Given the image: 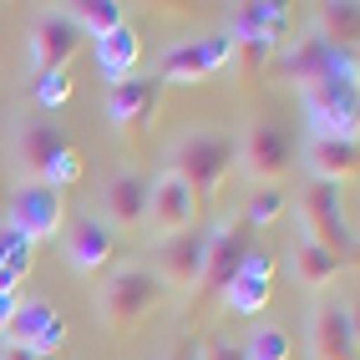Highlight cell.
<instances>
[{
	"instance_id": "4316f807",
	"label": "cell",
	"mask_w": 360,
	"mask_h": 360,
	"mask_svg": "<svg viewBox=\"0 0 360 360\" xmlns=\"http://www.w3.org/2000/svg\"><path fill=\"white\" fill-rule=\"evenodd\" d=\"M238 345H244V360H290V355H295L290 330L274 325V320H269V325L254 320V325H249V335H244Z\"/></svg>"
},
{
	"instance_id": "cb8c5ba5",
	"label": "cell",
	"mask_w": 360,
	"mask_h": 360,
	"mask_svg": "<svg viewBox=\"0 0 360 360\" xmlns=\"http://www.w3.org/2000/svg\"><path fill=\"white\" fill-rule=\"evenodd\" d=\"M56 11H61L82 36H91V41H102L107 31L127 26V6H117V0H71V6H56Z\"/></svg>"
},
{
	"instance_id": "5bb4252c",
	"label": "cell",
	"mask_w": 360,
	"mask_h": 360,
	"mask_svg": "<svg viewBox=\"0 0 360 360\" xmlns=\"http://www.w3.org/2000/svg\"><path fill=\"white\" fill-rule=\"evenodd\" d=\"M158 102H162L158 77H142L137 71L132 82H117V86L102 91V117H107V127L117 137H132V132H142L158 117Z\"/></svg>"
},
{
	"instance_id": "4dcf8cb0",
	"label": "cell",
	"mask_w": 360,
	"mask_h": 360,
	"mask_svg": "<svg viewBox=\"0 0 360 360\" xmlns=\"http://www.w3.org/2000/svg\"><path fill=\"white\" fill-rule=\"evenodd\" d=\"M31 264H36V244H31V238H20L15 229L0 224V269H11V274L26 279Z\"/></svg>"
},
{
	"instance_id": "d4e9b609",
	"label": "cell",
	"mask_w": 360,
	"mask_h": 360,
	"mask_svg": "<svg viewBox=\"0 0 360 360\" xmlns=\"http://www.w3.org/2000/svg\"><path fill=\"white\" fill-rule=\"evenodd\" d=\"M360 6L355 0H330V6L315 11V31L330 41V46H340V51H355V26H360Z\"/></svg>"
},
{
	"instance_id": "9a60e30c",
	"label": "cell",
	"mask_w": 360,
	"mask_h": 360,
	"mask_svg": "<svg viewBox=\"0 0 360 360\" xmlns=\"http://www.w3.org/2000/svg\"><path fill=\"white\" fill-rule=\"evenodd\" d=\"M61 148H66V137H61L56 122H46V117H26V122H15L11 127V142H6L11 167H15V183H41L46 167H51V158Z\"/></svg>"
},
{
	"instance_id": "d6986e66",
	"label": "cell",
	"mask_w": 360,
	"mask_h": 360,
	"mask_svg": "<svg viewBox=\"0 0 360 360\" xmlns=\"http://www.w3.org/2000/svg\"><path fill=\"white\" fill-rule=\"evenodd\" d=\"M360 173V142L355 137H304V178L345 188Z\"/></svg>"
},
{
	"instance_id": "7a4b0ae2",
	"label": "cell",
	"mask_w": 360,
	"mask_h": 360,
	"mask_svg": "<svg viewBox=\"0 0 360 360\" xmlns=\"http://www.w3.org/2000/svg\"><path fill=\"white\" fill-rule=\"evenodd\" d=\"M162 300H167V290L158 284L148 264H112L97 284V295H91V309H97V325L107 335H127L153 309H162Z\"/></svg>"
},
{
	"instance_id": "2e32d148",
	"label": "cell",
	"mask_w": 360,
	"mask_h": 360,
	"mask_svg": "<svg viewBox=\"0 0 360 360\" xmlns=\"http://www.w3.org/2000/svg\"><path fill=\"white\" fill-rule=\"evenodd\" d=\"M148 269L158 274V284L167 295H193L198 279H203V229L158 238V254H153Z\"/></svg>"
},
{
	"instance_id": "4fadbf2b",
	"label": "cell",
	"mask_w": 360,
	"mask_h": 360,
	"mask_svg": "<svg viewBox=\"0 0 360 360\" xmlns=\"http://www.w3.org/2000/svg\"><path fill=\"white\" fill-rule=\"evenodd\" d=\"M77 51H82V31L56 6H46L26 31V71L31 77H41V71H71Z\"/></svg>"
},
{
	"instance_id": "e0dca14e",
	"label": "cell",
	"mask_w": 360,
	"mask_h": 360,
	"mask_svg": "<svg viewBox=\"0 0 360 360\" xmlns=\"http://www.w3.org/2000/svg\"><path fill=\"white\" fill-rule=\"evenodd\" d=\"M97 213H102L97 224L107 233L142 229V213H148V173H137V167H117V173L102 183V193H97Z\"/></svg>"
},
{
	"instance_id": "83f0119b",
	"label": "cell",
	"mask_w": 360,
	"mask_h": 360,
	"mask_svg": "<svg viewBox=\"0 0 360 360\" xmlns=\"http://www.w3.org/2000/svg\"><path fill=\"white\" fill-rule=\"evenodd\" d=\"M86 178V158H82V148H71V142H66V148L51 158V167H46V188H56V193H66V188H77Z\"/></svg>"
},
{
	"instance_id": "30bf717a",
	"label": "cell",
	"mask_w": 360,
	"mask_h": 360,
	"mask_svg": "<svg viewBox=\"0 0 360 360\" xmlns=\"http://www.w3.org/2000/svg\"><path fill=\"white\" fill-rule=\"evenodd\" d=\"M56 238H61L66 269L82 274V279H97V274H107L112 264H117V233H107L97 224V213H71Z\"/></svg>"
},
{
	"instance_id": "1f68e13d",
	"label": "cell",
	"mask_w": 360,
	"mask_h": 360,
	"mask_svg": "<svg viewBox=\"0 0 360 360\" xmlns=\"http://www.w3.org/2000/svg\"><path fill=\"white\" fill-rule=\"evenodd\" d=\"M193 360H244V345L229 340V335H208V340L193 350Z\"/></svg>"
},
{
	"instance_id": "9c48e42d",
	"label": "cell",
	"mask_w": 360,
	"mask_h": 360,
	"mask_svg": "<svg viewBox=\"0 0 360 360\" xmlns=\"http://www.w3.org/2000/svg\"><path fill=\"white\" fill-rule=\"evenodd\" d=\"M198 198L193 188H188L178 173H167V167H158V173L148 178V213H142V229H148L153 238H173V233H188L198 229Z\"/></svg>"
},
{
	"instance_id": "484cf974",
	"label": "cell",
	"mask_w": 360,
	"mask_h": 360,
	"mask_svg": "<svg viewBox=\"0 0 360 360\" xmlns=\"http://www.w3.org/2000/svg\"><path fill=\"white\" fill-rule=\"evenodd\" d=\"M56 315V304L51 300H41V295H26L15 304V315H11V325H6V345H26L31 350V340L46 330V320Z\"/></svg>"
},
{
	"instance_id": "3957f363",
	"label": "cell",
	"mask_w": 360,
	"mask_h": 360,
	"mask_svg": "<svg viewBox=\"0 0 360 360\" xmlns=\"http://www.w3.org/2000/svg\"><path fill=\"white\" fill-rule=\"evenodd\" d=\"M295 219H300V233H309L330 254H340V259L355 254V224H350V213H345V188L304 178L300 198H295Z\"/></svg>"
},
{
	"instance_id": "d6a6232c",
	"label": "cell",
	"mask_w": 360,
	"mask_h": 360,
	"mask_svg": "<svg viewBox=\"0 0 360 360\" xmlns=\"http://www.w3.org/2000/svg\"><path fill=\"white\" fill-rule=\"evenodd\" d=\"M15 304H20V295H0V340H6V325L15 315Z\"/></svg>"
},
{
	"instance_id": "f546056e",
	"label": "cell",
	"mask_w": 360,
	"mask_h": 360,
	"mask_svg": "<svg viewBox=\"0 0 360 360\" xmlns=\"http://www.w3.org/2000/svg\"><path fill=\"white\" fill-rule=\"evenodd\" d=\"M229 46H233V66L244 71V77H259V71L274 61V51H279V46L264 41V36H238V41H229Z\"/></svg>"
},
{
	"instance_id": "5b68a950",
	"label": "cell",
	"mask_w": 360,
	"mask_h": 360,
	"mask_svg": "<svg viewBox=\"0 0 360 360\" xmlns=\"http://www.w3.org/2000/svg\"><path fill=\"white\" fill-rule=\"evenodd\" d=\"M254 244H249V229H244V219L238 213H219L213 219V229L203 233V279H198V300H219L224 290H229V279L238 274V264H244V254H249Z\"/></svg>"
},
{
	"instance_id": "277c9868",
	"label": "cell",
	"mask_w": 360,
	"mask_h": 360,
	"mask_svg": "<svg viewBox=\"0 0 360 360\" xmlns=\"http://www.w3.org/2000/svg\"><path fill=\"white\" fill-rule=\"evenodd\" d=\"M300 117L309 137H355L360 132V82L355 77H325L300 86Z\"/></svg>"
},
{
	"instance_id": "ba28073f",
	"label": "cell",
	"mask_w": 360,
	"mask_h": 360,
	"mask_svg": "<svg viewBox=\"0 0 360 360\" xmlns=\"http://www.w3.org/2000/svg\"><path fill=\"white\" fill-rule=\"evenodd\" d=\"M233 167H244L249 188L254 183H284V173L295 167V148H290V132H279L274 122H254L233 137Z\"/></svg>"
},
{
	"instance_id": "ffe728a7",
	"label": "cell",
	"mask_w": 360,
	"mask_h": 360,
	"mask_svg": "<svg viewBox=\"0 0 360 360\" xmlns=\"http://www.w3.org/2000/svg\"><path fill=\"white\" fill-rule=\"evenodd\" d=\"M290 274H295L300 290L325 295L330 284L345 274V259H340V254H330L325 244H315L309 233H300V238H295V249H290Z\"/></svg>"
},
{
	"instance_id": "44dd1931",
	"label": "cell",
	"mask_w": 360,
	"mask_h": 360,
	"mask_svg": "<svg viewBox=\"0 0 360 360\" xmlns=\"http://www.w3.org/2000/svg\"><path fill=\"white\" fill-rule=\"evenodd\" d=\"M97 71H102L107 86L137 77L142 71V36H137V26H117V31H107L97 41Z\"/></svg>"
},
{
	"instance_id": "ac0fdd59",
	"label": "cell",
	"mask_w": 360,
	"mask_h": 360,
	"mask_svg": "<svg viewBox=\"0 0 360 360\" xmlns=\"http://www.w3.org/2000/svg\"><path fill=\"white\" fill-rule=\"evenodd\" d=\"M274 300V254L264 249H249L244 264H238V274L229 279V290L219 295L224 315H244V320H259L264 309Z\"/></svg>"
},
{
	"instance_id": "836d02e7",
	"label": "cell",
	"mask_w": 360,
	"mask_h": 360,
	"mask_svg": "<svg viewBox=\"0 0 360 360\" xmlns=\"http://www.w3.org/2000/svg\"><path fill=\"white\" fill-rule=\"evenodd\" d=\"M0 360H36L26 345H6V340H0Z\"/></svg>"
},
{
	"instance_id": "52a82bcc",
	"label": "cell",
	"mask_w": 360,
	"mask_h": 360,
	"mask_svg": "<svg viewBox=\"0 0 360 360\" xmlns=\"http://www.w3.org/2000/svg\"><path fill=\"white\" fill-rule=\"evenodd\" d=\"M224 66H233V46L224 31L188 36V41H173L158 56V86H193V82H208Z\"/></svg>"
},
{
	"instance_id": "6da1fadb",
	"label": "cell",
	"mask_w": 360,
	"mask_h": 360,
	"mask_svg": "<svg viewBox=\"0 0 360 360\" xmlns=\"http://www.w3.org/2000/svg\"><path fill=\"white\" fill-rule=\"evenodd\" d=\"M162 167L193 188L198 208H213L219 203V188L233 173V137L224 127H183L173 142H167Z\"/></svg>"
},
{
	"instance_id": "7402d4cb",
	"label": "cell",
	"mask_w": 360,
	"mask_h": 360,
	"mask_svg": "<svg viewBox=\"0 0 360 360\" xmlns=\"http://www.w3.org/2000/svg\"><path fill=\"white\" fill-rule=\"evenodd\" d=\"M290 20H295V6H284V0H254V6H238L233 20H229V41L238 36H264V41H274L284 46V31H290Z\"/></svg>"
},
{
	"instance_id": "8fae6325",
	"label": "cell",
	"mask_w": 360,
	"mask_h": 360,
	"mask_svg": "<svg viewBox=\"0 0 360 360\" xmlns=\"http://www.w3.org/2000/svg\"><path fill=\"white\" fill-rule=\"evenodd\" d=\"M309 360H355V309L335 295H320L304 309Z\"/></svg>"
},
{
	"instance_id": "f1b7e54d",
	"label": "cell",
	"mask_w": 360,
	"mask_h": 360,
	"mask_svg": "<svg viewBox=\"0 0 360 360\" xmlns=\"http://www.w3.org/2000/svg\"><path fill=\"white\" fill-rule=\"evenodd\" d=\"M31 97H36L41 112H61L71 97H77V82H71V71H41Z\"/></svg>"
},
{
	"instance_id": "e575fe53",
	"label": "cell",
	"mask_w": 360,
	"mask_h": 360,
	"mask_svg": "<svg viewBox=\"0 0 360 360\" xmlns=\"http://www.w3.org/2000/svg\"><path fill=\"white\" fill-rule=\"evenodd\" d=\"M158 360H193V350H188V345H173V350H162Z\"/></svg>"
},
{
	"instance_id": "8992f818",
	"label": "cell",
	"mask_w": 360,
	"mask_h": 360,
	"mask_svg": "<svg viewBox=\"0 0 360 360\" xmlns=\"http://www.w3.org/2000/svg\"><path fill=\"white\" fill-rule=\"evenodd\" d=\"M274 61H279V77H290L295 86L325 82V77H355V51H340V46H330L315 26L300 31L290 46H279ZM355 82H360V77H355Z\"/></svg>"
},
{
	"instance_id": "603a6c76",
	"label": "cell",
	"mask_w": 360,
	"mask_h": 360,
	"mask_svg": "<svg viewBox=\"0 0 360 360\" xmlns=\"http://www.w3.org/2000/svg\"><path fill=\"white\" fill-rule=\"evenodd\" d=\"M284 213H290V193H284V183H254L244 208H238V219H244L249 233H269Z\"/></svg>"
},
{
	"instance_id": "7c38bea8",
	"label": "cell",
	"mask_w": 360,
	"mask_h": 360,
	"mask_svg": "<svg viewBox=\"0 0 360 360\" xmlns=\"http://www.w3.org/2000/svg\"><path fill=\"white\" fill-rule=\"evenodd\" d=\"M61 224H66V198L56 193V188H46V183H15L11 188L6 229H15L20 238L41 244V238H56Z\"/></svg>"
}]
</instances>
